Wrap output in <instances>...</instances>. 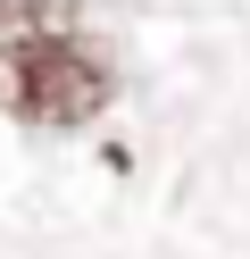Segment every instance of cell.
Listing matches in <instances>:
<instances>
[{"label":"cell","mask_w":250,"mask_h":259,"mask_svg":"<svg viewBox=\"0 0 250 259\" xmlns=\"http://www.w3.org/2000/svg\"><path fill=\"white\" fill-rule=\"evenodd\" d=\"M59 25H83L75 0H0V51L25 34H59Z\"/></svg>","instance_id":"obj_2"},{"label":"cell","mask_w":250,"mask_h":259,"mask_svg":"<svg viewBox=\"0 0 250 259\" xmlns=\"http://www.w3.org/2000/svg\"><path fill=\"white\" fill-rule=\"evenodd\" d=\"M117 101V67L83 25L59 34H25L0 51V117L33 125V134H75Z\"/></svg>","instance_id":"obj_1"}]
</instances>
